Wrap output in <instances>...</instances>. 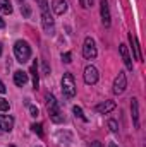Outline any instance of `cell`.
I'll list each match as a JSON object with an SVG mask.
<instances>
[{
	"mask_svg": "<svg viewBox=\"0 0 146 147\" xmlns=\"http://www.w3.org/2000/svg\"><path fill=\"white\" fill-rule=\"evenodd\" d=\"M41 22H43V29L46 31V34H53V17L50 16L48 9L46 10H41Z\"/></svg>",
	"mask_w": 146,
	"mask_h": 147,
	"instance_id": "5b68a950",
	"label": "cell"
},
{
	"mask_svg": "<svg viewBox=\"0 0 146 147\" xmlns=\"http://www.w3.org/2000/svg\"><path fill=\"white\" fill-rule=\"evenodd\" d=\"M100 14H102V22L103 26H110V9H108V0H100Z\"/></svg>",
	"mask_w": 146,
	"mask_h": 147,
	"instance_id": "ba28073f",
	"label": "cell"
},
{
	"mask_svg": "<svg viewBox=\"0 0 146 147\" xmlns=\"http://www.w3.org/2000/svg\"><path fill=\"white\" fill-rule=\"evenodd\" d=\"M112 110H115V103L113 101H103V103H100V105L95 106V111L96 113H102V115H107Z\"/></svg>",
	"mask_w": 146,
	"mask_h": 147,
	"instance_id": "30bf717a",
	"label": "cell"
},
{
	"mask_svg": "<svg viewBox=\"0 0 146 147\" xmlns=\"http://www.w3.org/2000/svg\"><path fill=\"white\" fill-rule=\"evenodd\" d=\"M29 111H31V116H38V108L36 106H29Z\"/></svg>",
	"mask_w": 146,
	"mask_h": 147,
	"instance_id": "d4e9b609",
	"label": "cell"
},
{
	"mask_svg": "<svg viewBox=\"0 0 146 147\" xmlns=\"http://www.w3.org/2000/svg\"><path fill=\"white\" fill-rule=\"evenodd\" d=\"M14 53H16L17 62L24 63V62H28L29 57H31V48H29V45H28L26 41L19 39V41H16V45H14Z\"/></svg>",
	"mask_w": 146,
	"mask_h": 147,
	"instance_id": "6da1fadb",
	"label": "cell"
},
{
	"mask_svg": "<svg viewBox=\"0 0 146 147\" xmlns=\"http://www.w3.org/2000/svg\"><path fill=\"white\" fill-rule=\"evenodd\" d=\"M0 110L2 111H9V103H7L3 98H0Z\"/></svg>",
	"mask_w": 146,
	"mask_h": 147,
	"instance_id": "ffe728a7",
	"label": "cell"
},
{
	"mask_svg": "<svg viewBox=\"0 0 146 147\" xmlns=\"http://www.w3.org/2000/svg\"><path fill=\"white\" fill-rule=\"evenodd\" d=\"M36 3L40 5L41 10H46V9H48V2H46V0H36Z\"/></svg>",
	"mask_w": 146,
	"mask_h": 147,
	"instance_id": "44dd1931",
	"label": "cell"
},
{
	"mask_svg": "<svg viewBox=\"0 0 146 147\" xmlns=\"http://www.w3.org/2000/svg\"><path fill=\"white\" fill-rule=\"evenodd\" d=\"M83 55H84V58H88V60H93V58L96 57V45H95V39H93V38H86V39H84Z\"/></svg>",
	"mask_w": 146,
	"mask_h": 147,
	"instance_id": "277c9868",
	"label": "cell"
},
{
	"mask_svg": "<svg viewBox=\"0 0 146 147\" xmlns=\"http://www.w3.org/2000/svg\"><path fill=\"white\" fill-rule=\"evenodd\" d=\"M21 10H23V14H24V17H29V14H31V10H29V7H28V5H24V7H21Z\"/></svg>",
	"mask_w": 146,
	"mask_h": 147,
	"instance_id": "603a6c76",
	"label": "cell"
},
{
	"mask_svg": "<svg viewBox=\"0 0 146 147\" xmlns=\"http://www.w3.org/2000/svg\"><path fill=\"white\" fill-rule=\"evenodd\" d=\"M14 82H16V86L23 87V86L28 82V74L23 72V70H16V72H14Z\"/></svg>",
	"mask_w": 146,
	"mask_h": 147,
	"instance_id": "7c38bea8",
	"label": "cell"
},
{
	"mask_svg": "<svg viewBox=\"0 0 146 147\" xmlns=\"http://www.w3.org/2000/svg\"><path fill=\"white\" fill-rule=\"evenodd\" d=\"M52 9H53L55 14L62 16V14L67 10V2H65V0H53V2H52Z\"/></svg>",
	"mask_w": 146,
	"mask_h": 147,
	"instance_id": "8fae6325",
	"label": "cell"
},
{
	"mask_svg": "<svg viewBox=\"0 0 146 147\" xmlns=\"http://www.w3.org/2000/svg\"><path fill=\"white\" fill-rule=\"evenodd\" d=\"M71 58H72L71 53H64V55H62V60H64L65 63H71Z\"/></svg>",
	"mask_w": 146,
	"mask_h": 147,
	"instance_id": "cb8c5ba5",
	"label": "cell"
},
{
	"mask_svg": "<svg viewBox=\"0 0 146 147\" xmlns=\"http://www.w3.org/2000/svg\"><path fill=\"white\" fill-rule=\"evenodd\" d=\"M19 2H24V0H19Z\"/></svg>",
	"mask_w": 146,
	"mask_h": 147,
	"instance_id": "836d02e7",
	"label": "cell"
},
{
	"mask_svg": "<svg viewBox=\"0 0 146 147\" xmlns=\"http://www.w3.org/2000/svg\"><path fill=\"white\" fill-rule=\"evenodd\" d=\"M31 128H33V132H35V134H38L40 137L43 135V127H41L40 123H33V125H31Z\"/></svg>",
	"mask_w": 146,
	"mask_h": 147,
	"instance_id": "ac0fdd59",
	"label": "cell"
},
{
	"mask_svg": "<svg viewBox=\"0 0 146 147\" xmlns=\"http://www.w3.org/2000/svg\"><path fill=\"white\" fill-rule=\"evenodd\" d=\"M129 41L132 45V50H134V57L136 60H141V50H139V43H138V38L134 34H129Z\"/></svg>",
	"mask_w": 146,
	"mask_h": 147,
	"instance_id": "9a60e30c",
	"label": "cell"
},
{
	"mask_svg": "<svg viewBox=\"0 0 146 147\" xmlns=\"http://www.w3.org/2000/svg\"><path fill=\"white\" fill-rule=\"evenodd\" d=\"M120 55H122V60H124V63H126V67L129 69V70H132V62H131V57H129V51H127V46L126 45H120Z\"/></svg>",
	"mask_w": 146,
	"mask_h": 147,
	"instance_id": "5bb4252c",
	"label": "cell"
},
{
	"mask_svg": "<svg viewBox=\"0 0 146 147\" xmlns=\"http://www.w3.org/2000/svg\"><path fill=\"white\" fill-rule=\"evenodd\" d=\"M29 74L33 75V87H35V89H38V86H40V77H38L36 63H33V65H31V69H29Z\"/></svg>",
	"mask_w": 146,
	"mask_h": 147,
	"instance_id": "2e32d148",
	"label": "cell"
},
{
	"mask_svg": "<svg viewBox=\"0 0 146 147\" xmlns=\"http://www.w3.org/2000/svg\"><path fill=\"white\" fill-rule=\"evenodd\" d=\"M127 87V80H126V74L124 72H119V75L115 77L113 80V92L115 94H122Z\"/></svg>",
	"mask_w": 146,
	"mask_h": 147,
	"instance_id": "52a82bcc",
	"label": "cell"
},
{
	"mask_svg": "<svg viewBox=\"0 0 146 147\" xmlns=\"http://www.w3.org/2000/svg\"><path fill=\"white\" fill-rule=\"evenodd\" d=\"M9 147H16V146H9Z\"/></svg>",
	"mask_w": 146,
	"mask_h": 147,
	"instance_id": "d6a6232c",
	"label": "cell"
},
{
	"mask_svg": "<svg viewBox=\"0 0 146 147\" xmlns=\"http://www.w3.org/2000/svg\"><path fill=\"white\" fill-rule=\"evenodd\" d=\"M0 10L3 14H12V5L9 0H0Z\"/></svg>",
	"mask_w": 146,
	"mask_h": 147,
	"instance_id": "e0dca14e",
	"label": "cell"
},
{
	"mask_svg": "<svg viewBox=\"0 0 146 147\" xmlns=\"http://www.w3.org/2000/svg\"><path fill=\"white\" fill-rule=\"evenodd\" d=\"M46 108H48V113H50V118L55 123L64 121V116H62V113L59 110V105H57V101H55L53 96H46Z\"/></svg>",
	"mask_w": 146,
	"mask_h": 147,
	"instance_id": "7a4b0ae2",
	"label": "cell"
},
{
	"mask_svg": "<svg viewBox=\"0 0 146 147\" xmlns=\"http://www.w3.org/2000/svg\"><path fill=\"white\" fill-rule=\"evenodd\" d=\"M0 55H2V43H0Z\"/></svg>",
	"mask_w": 146,
	"mask_h": 147,
	"instance_id": "1f68e13d",
	"label": "cell"
},
{
	"mask_svg": "<svg viewBox=\"0 0 146 147\" xmlns=\"http://www.w3.org/2000/svg\"><path fill=\"white\" fill-rule=\"evenodd\" d=\"M3 28H5V21L0 17V29H3Z\"/></svg>",
	"mask_w": 146,
	"mask_h": 147,
	"instance_id": "83f0119b",
	"label": "cell"
},
{
	"mask_svg": "<svg viewBox=\"0 0 146 147\" xmlns=\"http://www.w3.org/2000/svg\"><path fill=\"white\" fill-rule=\"evenodd\" d=\"M14 127V118L12 116H3L0 115V134L2 132H10Z\"/></svg>",
	"mask_w": 146,
	"mask_h": 147,
	"instance_id": "9c48e42d",
	"label": "cell"
},
{
	"mask_svg": "<svg viewBox=\"0 0 146 147\" xmlns=\"http://www.w3.org/2000/svg\"><path fill=\"white\" fill-rule=\"evenodd\" d=\"M89 147H103V144L102 142H98V140H95V142H91V146Z\"/></svg>",
	"mask_w": 146,
	"mask_h": 147,
	"instance_id": "484cf974",
	"label": "cell"
},
{
	"mask_svg": "<svg viewBox=\"0 0 146 147\" xmlns=\"http://www.w3.org/2000/svg\"><path fill=\"white\" fill-rule=\"evenodd\" d=\"M108 147H117V146H115V144H108Z\"/></svg>",
	"mask_w": 146,
	"mask_h": 147,
	"instance_id": "4dcf8cb0",
	"label": "cell"
},
{
	"mask_svg": "<svg viewBox=\"0 0 146 147\" xmlns=\"http://www.w3.org/2000/svg\"><path fill=\"white\" fill-rule=\"evenodd\" d=\"M79 2H81V5H83V7H86V0H79Z\"/></svg>",
	"mask_w": 146,
	"mask_h": 147,
	"instance_id": "f546056e",
	"label": "cell"
},
{
	"mask_svg": "<svg viewBox=\"0 0 146 147\" xmlns=\"http://www.w3.org/2000/svg\"><path fill=\"white\" fill-rule=\"evenodd\" d=\"M89 5H93V0H86V7H89Z\"/></svg>",
	"mask_w": 146,
	"mask_h": 147,
	"instance_id": "f1b7e54d",
	"label": "cell"
},
{
	"mask_svg": "<svg viewBox=\"0 0 146 147\" xmlns=\"http://www.w3.org/2000/svg\"><path fill=\"white\" fill-rule=\"evenodd\" d=\"M5 91H7V89H5V86H3V82H2V80H0V92H2V94H3V92H5Z\"/></svg>",
	"mask_w": 146,
	"mask_h": 147,
	"instance_id": "4316f807",
	"label": "cell"
},
{
	"mask_svg": "<svg viewBox=\"0 0 146 147\" xmlns=\"http://www.w3.org/2000/svg\"><path fill=\"white\" fill-rule=\"evenodd\" d=\"M62 92L67 98H74L76 96V84H74V77L72 74H64L62 77Z\"/></svg>",
	"mask_w": 146,
	"mask_h": 147,
	"instance_id": "3957f363",
	"label": "cell"
},
{
	"mask_svg": "<svg viewBox=\"0 0 146 147\" xmlns=\"http://www.w3.org/2000/svg\"><path fill=\"white\" fill-rule=\"evenodd\" d=\"M72 111H74V115H76V116H79V118H83V120H84V121H86V120H88V118H86V116H84V115H83V110H81V108H79V106H74V108H72Z\"/></svg>",
	"mask_w": 146,
	"mask_h": 147,
	"instance_id": "d6986e66",
	"label": "cell"
},
{
	"mask_svg": "<svg viewBox=\"0 0 146 147\" xmlns=\"http://www.w3.org/2000/svg\"><path fill=\"white\" fill-rule=\"evenodd\" d=\"M98 70L93 67V65H88L86 69H84V82L88 84V86H93V84H96L98 82Z\"/></svg>",
	"mask_w": 146,
	"mask_h": 147,
	"instance_id": "8992f818",
	"label": "cell"
},
{
	"mask_svg": "<svg viewBox=\"0 0 146 147\" xmlns=\"http://www.w3.org/2000/svg\"><path fill=\"white\" fill-rule=\"evenodd\" d=\"M108 127H110V130H112V132H117V130H119V127H117V123H115L113 120H110V121H108Z\"/></svg>",
	"mask_w": 146,
	"mask_h": 147,
	"instance_id": "7402d4cb",
	"label": "cell"
},
{
	"mask_svg": "<svg viewBox=\"0 0 146 147\" xmlns=\"http://www.w3.org/2000/svg\"><path fill=\"white\" fill-rule=\"evenodd\" d=\"M131 111H132L134 127H139V106H138V99H131Z\"/></svg>",
	"mask_w": 146,
	"mask_h": 147,
	"instance_id": "4fadbf2b",
	"label": "cell"
}]
</instances>
